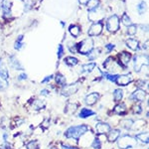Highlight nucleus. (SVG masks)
<instances>
[{
  "label": "nucleus",
  "instance_id": "obj_14",
  "mask_svg": "<svg viewBox=\"0 0 149 149\" xmlns=\"http://www.w3.org/2000/svg\"><path fill=\"white\" fill-rule=\"evenodd\" d=\"M120 136V131L118 129H113V130L109 131V135H107V139H109V142H114Z\"/></svg>",
  "mask_w": 149,
  "mask_h": 149
},
{
  "label": "nucleus",
  "instance_id": "obj_32",
  "mask_svg": "<svg viewBox=\"0 0 149 149\" xmlns=\"http://www.w3.org/2000/svg\"><path fill=\"white\" fill-rule=\"evenodd\" d=\"M137 10L139 12V14H143L146 11V3L144 1H141L140 3L137 5Z\"/></svg>",
  "mask_w": 149,
  "mask_h": 149
},
{
  "label": "nucleus",
  "instance_id": "obj_7",
  "mask_svg": "<svg viewBox=\"0 0 149 149\" xmlns=\"http://www.w3.org/2000/svg\"><path fill=\"white\" fill-rule=\"evenodd\" d=\"M79 91V84H73V85H68L62 90V95L65 97H69L74 93H76Z\"/></svg>",
  "mask_w": 149,
  "mask_h": 149
},
{
  "label": "nucleus",
  "instance_id": "obj_19",
  "mask_svg": "<svg viewBox=\"0 0 149 149\" xmlns=\"http://www.w3.org/2000/svg\"><path fill=\"white\" fill-rule=\"evenodd\" d=\"M69 31H70V33H71L72 36H74V37H78L81 33V28L77 25H72L71 27H70Z\"/></svg>",
  "mask_w": 149,
  "mask_h": 149
},
{
  "label": "nucleus",
  "instance_id": "obj_39",
  "mask_svg": "<svg viewBox=\"0 0 149 149\" xmlns=\"http://www.w3.org/2000/svg\"><path fill=\"white\" fill-rule=\"evenodd\" d=\"M141 111H142V109H141L140 105H135V107H133L134 114H139V113H141Z\"/></svg>",
  "mask_w": 149,
  "mask_h": 149
},
{
  "label": "nucleus",
  "instance_id": "obj_15",
  "mask_svg": "<svg viewBox=\"0 0 149 149\" xmlns=\"http://www.w3.org/2000/svg\"><path fill=\"white\" fill-rule=\"evenodd\" d=\"M11 6H12V4L10 3V2L6 1V0H4V1L2 2L1 8H2V11H3L4 16H10V14H11Z\"/></svg>",
  "mask_w": 149,
  "mask_h": 149
},
{
  "label": "nucleus",
  "instance_id": "obj_6",
  "mask_svg": "<svg viewBox=\"0 0 149 149\" xmlns=\"http://www.w3.org/2000/svg\"><path fill=\"white\" fill-rule=\"evenodd\" d=\"M102 28H103V25L102 22H95L91 26L88 33L90 36H98L102 32Z\"/></svg>",
  "mask_w": 149,
  "mask_h": 149
},
{
  "label": "nucleus",
  "instance_id": "obj_17",
  "mask_svg": "<svg viewBox=\"0 0 149 149\" xmlns=\"http://www.w3.org/2000/svg\"><path fill=\"white\" fill-rule=\"evenodd\" d=\"M113 111L116 114L124 115V113L126 112V107H125V104H123V103H121V104H117L116 107H115L114 109H113Z\"/></svg>",
  "mask_w": 149,
  "mask_h": 149
},
{
  "label": "nucleus",
  "instance_id": "obj_12",
  "mask_svg": "<svg viewBox=\"0 0 149 149\" xmlns=\"http://www.w3.org/2000/svg\"><path fill=\"white\" fill-rule=\"evenodd\" d=\"M98 97H100V95L97 93H92L86 95L85 98V102L88 105H93L95 103H97Z\"/></svg>",
  "mask_w": 149,
  "mask_h": 149
},
{
  "label": "nucleus",
  "instance_id": "obj_26",
  "mask_svg": "<svg viewBox=\"0 0 149 149\" xmlns=\"http://www.w3.org/2000/svg\"><path fill=\"white\" fill-rule=\"evenodd\" d=\"M95 68V63L86 64V65H84V66H83V72H86V73H90V72H92Z\"/></svg>",
  "mask_w": 149,
  "mask_h": 149
},
{
  "label": "nucleus",
  "instance_id": "obj_4",
  "mask_svg": "<svg viewBox=\"0 0 149 149\" xmlns=\"http://www.w3.org/2000/svg\"><path fill=\"white\" fill-rule=\"evenodd\" d=\"M134 70L136 72H140L141 68L144 66H148V56L147 55H137L134 57Z\"/></svg>",
  "mask_w": 149,
  "mask_h": 149
},
{
  "label": "nucleus",
  "instance_id": "obj_33",
  "mask_svg": "<svg viewBox=\"0 0 149 149\" xmlns=\"http://www.w3.org/2000/svg\"><path fill=\"white\" fill-rule=\"evenodd\" d=\"M121 21H122V23H123L124 25H126V26H129V25H130V24H131V20H130V18H129V16L127 15L126 13H124L123 15H122Z\"/></svg>",
  "mask_w": 149,
  "mask_h": 149
},
{
  "label": "nucleus",
  "instance_id": "obj_31",
  "mask_svg": "<svg viewBox=\"0 0 149 149\" xmlns=\"http://www.w3.org/2000/svg\"><path fill=\"white\" fill-rule=\"evenodd\" d=\"M121 125L123 126L124 128L129 129V128H131V127L133 126V121H132L131 119H125V120L122 121Z\"/></svg>",
  "mask_w": 149,
  "mask_h": 149
},
{
  "label": "nucleus",
  "instance_id": "obj_1",
  "mask_svg": "<svg viewBox=\"0 0 149 149\" xmlns=\"http://www.w3.org/2000/svg\"><path fill=\"white\" fill-rule=\"evenodd\" d=\"M88 131V125H77V126H72L65 132V136L67 138L70 139H76L78 140L81 136H83L84 134L86 133Z\"/></svg>",
  "mask_w": 149,
  "mask_h": 149
},
{
  "label": "nucleus",
  "instance_id": "obj_40",
  "mask_svg": "<svg viewBox=\"0 0 149 149\" xmlns=\"http://www.w3.org/2000/svg\"><path fill=\"white\" fill-rule=\"evenodd\" d=\"M105 49L107 50V52L112 51V50L114 49V45L113 44H107V46H105Z\"/></svg>",
  "mask_w": 149,
  "mask_h": 149
},
{
  "label": "nucleus",
  "instance_id": "obj_9",
  "mask_svg": "<svg viewBox=\"0 0 149 149\" xmlns=\"http://www.w3.org/2000/svg\"><path fill=\"white\" fill-rule=\"evenodd\" d=\"M104 16V12L102 10H97V8L93 9V10L90 11V14H88V19L91 21H97V20H102Z\"/></svg>",
  "mask_w": 149,
  "mask_h": 149
},
{
  "label": "nucleus",
  "instance_id": "obj_45",
  "mask_svg": "<svg viewBox=\"0 0 149 149\" xmlns=\"http://www.w3.org/2000/svg\"><path fill=\"white\" fill-rule=\"evenodd\" d=\"M88 1H90V0H79V2H80L81 4H88Z\"/></svg>",
  "mask_w": 149,
  "mask_h": 149
},
{
  "label": "nucleus",
  "instance_id": "obj_16",
  "mask_svg": "<svg viewBox=\"0 0 149 149\" xmlns=\"http://www.w3.org/2000/svg\"><path fill=\"white\" fill-rule=\"evenodd\" d=\"M126 46L128 47L129 49H131L132 51H136V50L138 49L139 42H138V40L130 38V39L126 40Z\"/></svg>",
  "mask_w": 149,
  "mask_h": 149
},
{
  "label": "nucleus",
  "instance_id": "obj_25",
  "mask_svg": "<svg viewBox=\"0 0 149 149\" xmlns=\"http://www.w3.org/2000/svg\"><path fill=\"white\" fill-rule=\"evenodd\" d=\"M113 97H114V100H116V102L120 100L122 98V97H123V91L120 90V88L115 90L114 93H113Z\"/></svg>",
  "mask_w": 149,
  "mask_h": 149
},
{
  "label": "nucleus",
  "instance_id": "obj_30",
  "mask_svg": "<svg viewBox=\"0 0 149 149\" xmlns=\"http://www.w3.org/2000/svg\"><path fill=\"white\" fill-rule=\"evenodd\" d=\"M22 40H23V35H20L19 36V38L17 39V41H16L15 45H14V48H15L16 50H20L21 48H22V46H23Z\"/></svg>",
  "mask_w": 149,
  "mask_h": 149
},
{
  "label": "nucleus",
  "instance_id": "obj_22",
  "mask_svg": "<svg viewBox=\"0 0 149 149\" xmlns=\"http://www.w3.org/2000/svg\"><path fill=\"white\" fill-rule=\"evenodd\" d=\"M10 64H11V66L13 67L14 69L23 70V67L21 66L20 64H19V62L15 59V57H14V56H12V57L10 58Z\"/></svg>",
  "mask_w": 149,
  "mask_h": 149
},
{
  "label": "nucleus",
  "instance_id": "obj_34",
  "mask_svg": "<svg viewBox=\"0 0 149 149\" xmlns=\"http://www.w3.org/2000/svg\"><path fill=\"white\" fill-rule=\"evenodd\" d=\"M26 148L27 149H38L39 148V144H38L37 141H30L27 145H26Z\"/></svg>",
  "mask_w": 149,
  "mask_h": 149
},
{
  "label": "nucleus",
  "instance_id": "obj_10",
  "mask_svg": "<svg viewBox=\"0 0 149 149\" xmlns=\"http://www.w3.org/2000/svg\"><path fill=\"white\" fill-rule=\"evenodd\" d=\"M146 97V93L145 92H143L142 90H137L134 93H132L130 95L129 98L132 100H137V102H142V100H145Z\"/></svg>",
  "mask_w": 149,
  "mask_h": 149
},
{
  "label": "nucleus",
  "instance_id": "obj_23",
  "mask_svg": "<svg viewBox=\"0 0 149 149\" xmlns=\"http://www.w3.org/2000/svg\"><path fill=\"white\" fill-rule=\"evenodd\" d=\"M88 11L93 10V9L97 8L98 5H100V0H90L88 2Z\"/></svg>",
  "mask_w": 149,
  "mask_h": 149
},
{
  "label": "nucleus",
  "instance_id": "obj_20",
  "mask_svg": "<svg viewBox=\"0 0 149 149\" xmlns=\"http://www.w3.org/2000/svg\"><path fill=\"white\" fill-rule=\"evenodd\" d=\"M65 63H66V65H68L69 67H74V66H76V65H78L79 61H78V59L74 57H68L65 59Z\"/></svg>",
  "mask_w": 149,
  "mask_h": 149
},
{
  "label": "nucleus",
  "instance_id": "obj_36",
  "mask_svg": "<svg viewBox=\"0 0 149 149\" xmlns=\"http://www.w3.org/2000/svg\"><path fill=\"white\" fill-rule=\"evenodd\" d=\"M117 76H118V74H107V73L104 74L105 78H107V80L111 81H115V80H116V78H117Z\"/></svg>",
  "mask_w": 149,
  "mask_h": 149
},
{
  "label": "nucleus",
  "instance_id": "obj_18",
  "mask_svg": "<svg viewBox=\"0 0 149 149\" xmlns=\"http://www.w3.org/2000/svg\"><path fill=\"white\" fill-rule=\"evenodd\" d=\"M95 114V111H93V110L88 109H83L80 112V117H81V118H86V117H90Z\"/></svg>",
  "mask_w": 149,
  "mask_h": 149
},
{
  "label": "nucleus",
  "instance_id": "obj_2",
  "mask_svg": "<svg viewBox=\"0 0 149 149\" xmlns=\"http://www.w3.org/2000/svg\"><path fill=\"white\" fill-rule=\"evenodd\" d=\"M93 49V41L91 38H86V39L83 40L79 44H77V51H79L83 55L88 54Z\"/></svg>",
  "mask_w": 149,
  "mask_h": 149
},
{
  "label": "nucleus",
  "instance_id": "obj_44",
  "mask_svg": "<svg viewBox=\"0 0 149 149\" xmlns=\"http://www.w3.org/2000/svg\"><path fill=\"white\" fill-rule=\"evenodd\" d=\"M41 95H49V91H48V90H43V91H41Z\"/></svg>",
  "mask_w": 149,
  "mask_h": 149
},
{
  "label": "nucleus",
  "instance_id": "obj_5",
  "mask_svg": "<svg viewBox=\"0 0 149 149\" xmlns=\"http://www.w3.org/2000/svg\"><path fill=\"white\" fill-rule=\"evenodd\" d=\"M107 29L111 33L116 32L119 29V19L116 15H112L107 21Z\"/></svg>",
  "mask_w": 149,
  "mask_h": 149
},
{
  "label": "nucleus",
  "instance_id": "obj_35",
  "mask_svg": "<svg viewBox=\"0 0 149 149\" xmlns=\"http://www.w3.org/2000/svg\"><path fill=\"white\" fill-rule=\"evenodd\" d=\"M92 146L95 149H100L102 147V143H100V140L98 138H95V140H93V142L92 143Z\"/></svg>",
  "mask_w": 149,
  "mask_h": 149
},
{
  "label": "nucleus",
  "instance_id": "obj_42",
  "mask_svg": "<svg viewBox=\"0 0 149 149\" xmlns=\"http://www.w3.org/2000/svg\"><path fill=\"white\" fill-rule=\"evenodd\" d=\"M26 79H27V74H21L20 76L18 77V80H26Z\"/></svg>",
  "mask_w": 149,
  "mask_h": 149
},
{
  "label": "nucleus",
  "instance_id": "obj_24",
  "mask_svg": "<svg viewBox=\"0 0 149 149\" xmlns=\"http://www.w3.org/2000/svg\"><path fill=\"white\" fill-rule=\"evenodd\" d=\"M7 88H8V81H7V79L0 74V90L4 91V90H6Z\"/></svg>",
  "mask_w": 149,
  "mask_h": 149
},
{
  "label": "nucleus",
  "instance_id": "obj_38",
  "mask_svg": "<svg viewBox=\"0 0 149 149\" xmlns=\"http://www.w3.org/2000/svg\"><path fill=\"white\" fill-rule=\"evenodd\" d=\"M63 55H64V47H63V45H59V49H58V58L61 59Z\"/></svg>",
  "mask_w": 149,
  "mask_h": 149
},
{
  "label": "nucleus",
  "instance_id": "obj_43",
  "mask_svg": "<svg viewBox=\"0 0 149 149\" xmlns=\"http://www.w3.org/2000/svg\"><path fill=\"white\" fill-rule=\"evenodd\" d=\"M63 149H79L74 146H69V145H63Z\"/></svg>",
  "mask_w": 149,
  "mask_h": 149
},
{
  "label": "nucleus",
  "instance_id": "obj_27",
  "mask_svg": "<svg viewBox=\"0 0 149 149\" xmlns=\"http://www.w3.org/2000/svg\"><path fill=\"white\" fill-rule=\"evenodd\" d=\"M56 81L58 85L60 86H65L66 85V78L62 74H58L56 76Z\"/></svg>",
  "mask_w": 149,
  "mask_h": 149
},
{
  "label": "nucleus",
  "instance_id": "obj_37",
  "mask_svg": "<svg viewBox=\"0 0 149 149\" xmlns=\"http://www.w3.org/2000/svg\"><path fill=\"white\" fill-rule=\"evenodd\" d=\"M97 58V50H92L88 53V59L90 60H95Z\"/></svg>",
  "mask_w": 149,
  "mask_h": 149
},
{
  "label": "nucleus",
  "instance_id": "obj_8",
  "mask_svg": "<svg viewBox=\"0 0 149 149\" xmlns=\"http://www.w3.org/2000/svg\"><path fill=\"white\" fill-rule=\"evenodd\" d=\"M132 77L130 74H118L114 83H116L119 86H127L129 83H131Z\"/></svg>",
  "mask_w": 149,
  "mask_h": 149
},
{
  "label": "nucleus",
  "instance_id": "obj_13",
  "mask_svg": "<svg viewBox=\"0 0 149 149\" xmlns=\"http://www.w3.org/2000/svg\"><path fill=\"white\" fill-rule=\"evenodd\" d=\"M130 58H131V55L129 54L128 52H121L120 54H119V61H120V64L122 66H124V68H125L127 66V64L129 63Z\"/></svg>",
  "mask_w": 149,
  "mask_h": 149
},
{
  "label": "nucleus",
  "instance_id": "obj_11",
  "mask_svg": "<svg viewBox=\"0 0 149 149\" xmlns=\"http://www.w3.org/2000/svg\"><path fill=\"white\" fill-rule=\"evenodd\" d=\"M95 130L97 134H104L107 133L110 130V126L109 123H104V122H98L95 125Z\"/></svg>",
  "mask_w": 149,
  "mask_h": 149
},
{
  "label": "nucleus",
  "instance_id": "obj_3",
  "mask_svg": "<svg viewBox=\"0 0 149 149\" xmlns=\"http://www.w3.org/2000/svg\"><path fill=\"white\" fill-rule=\"evenodd\" d=\"M137 145V139L130 135H124L118 140V146L121 149H127L129 147H134Z\"/></svg>",
  "mask_w": 149,
  "mask_h": 149
},
{
  "label": "nucleus",
  "instance_id": "obj_29",
  "mask_svg": "<svg viewBox=\"0 0 149 149\" xmlns=\"http://www.w3.org/2000/svg\"><path fill=\"white\" fill-rule=\"evenodd\" d=\"M45 105V102H42V100H36L34 103H33V107H34V109H43Z\"/></svg>",
  "mask_w": 149,
  "mask_h": 149
},
{
  "label": "nucleus",
  "instance_id": "obj_41",
  "mask_svg": "<svg viewBox=\"0 0 149 149\" xmlns=\"http://www.w3.org/2000/svg\"><path fill=\"white\" fill-rule=\"evenodd\" d=\"M52 79H53V76H48V77H46V78H45L44 80L42 81V84H47L48 81H51Z\"/></svg>",
  "mask_w": 149,
  "mask_h": 149
},
{
  "label": "nucleus",
  "instance_id": "obj_21",
  "mask_svg": "<svg viewBox=\"0 0 149 149\" xmlns=\"http://www.w3.org/2000/svg\"><path fill=\"white\" fill-rule=\"evenodd\" d=\"M148 137H149L148 132H142V133H139L136 135V139L140 140L141 142H143V143H148V140H149Z\"/></svg>",
  "mask_w": 149,
  "mask_h": 149
},
{
  "label": "nucleus",
  "instance_id": "obj_28",
  "mask_svg": "<svg viewBox=\"0 0 149 149\" xmlns=\"http://www.w3.org/2000/svg\"><path fill=\"white\" fill-rule=\"evenodd\" d=\"M136 31H137V26L134 25V24H130V25L127 27V33L129 35L133 36L136 34Z\"/></svg>",
  "mask_w": 149,
  "mask_h": 149
}]
</instances>
